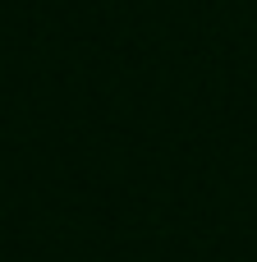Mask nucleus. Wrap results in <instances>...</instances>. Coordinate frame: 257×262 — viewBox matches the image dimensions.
I'll return each mask as SVG.
<instances>
[]
</instances>
